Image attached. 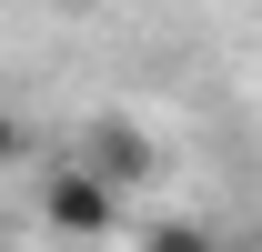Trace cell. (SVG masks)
Masks as SVG:
<instances>
[{
    "label": "cell",
    "mask_w": 262,
    "mask_h": 252,
    "mask_svg": "<svg viewBox=\"0 0 262 252\" xmlns=\"http://www.w3.org/2000/svg\"><path fill=\"white\" fill-rule=\"evenodd\" d=\"M131 252H212L202 222H151V232H131Z\"/></svg>",
    "instance_id": "cell-3"
},
{
    "label": "cell",
    "mask_w": 262,
    "mask_h": 252,
    "mask_svg": "<svg viewBox=\"0 0 262 252\" xmlns=\"http://www.w3.org/2000/svg\"><path fill=\"white\" fill-rule=\"evenodd\" d=\"M71 161L91 172V182H111L131 202V192L151 182V131H131V121H111V111H91V121L71 131Z\"/></svg>",
    "instance_id": "cell-2"
},
{
    "label": "cell",
    "mask_w": 262,
    "mask_h": 252,
    "mask_svg": "<svg viewBox=\"0 0 262 252\" xmlns=\"http://www.w3.org/2000/svg\"><path fill=\"white\" fill-rule=\"evenodd\" d=\"M40 222H51V232H71V242H101V232L121 222V192H111V182H91V172L61 152L51 172H40Z\"/></svg>",
    "instance_id": "cell-1"
}]
</instances>
